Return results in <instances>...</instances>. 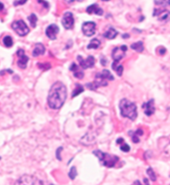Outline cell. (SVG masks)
<instances>
[{"label": "cell", "instance_id": "cell-1", "mask_svg": "<svg viewBox=\"0 0 170 185\" xmlns=\"http://www.w3.org/2000/svg\"><path fill=\"white\" fill-rule=\"evenodd\" d=\"M67 96L66 86L62 82H55L49 91L47 102L50 108L57 110L64 105Z\"/></svg>", "mask_w": 170, "mask_h": 185}, {"label": "cell", "instance_id": "cell-2", "mask_svg": "<svg viewBox=\"0 0 170 185\" xmlns=\"http://www.w3.org/2000/svg\"><path fill=\"white\" fill-rule=\"evenodd\" d=\"M120 110L123 117L135 120L137 118V106L135 103L127 99H122L120 102Z\"/></svg>", "mask_w": 170, "mask_h": 185}, {"label": "cell", "instance_id": "cell-3", "mask_svg": "<svg viewBox=\"0 0 170 185\" xmlns=\"http://www.w3.org/2000/svg\"><path fill=\"white\" fill-rule=\"evenodd\" d=\"M107 80L113 81L114 80V76L110 72V71L103 70L101 72H98L97 74H96L95 82L92 83L87 84V86L90 90H96L99 86H107Z\"/></svg>", "mask_w": 170, "mask_h": 185}, {"label": "cell", "instance_id": "cell-4", "mask_svg": "<svg viewBox=\"0 0 170 185\" xmlns=\"http://www.w3.org/2000/svg\"><path fill=\"white\" fill-rule=\"evenodd\" d=\"M93 154L99 158L101 165L107 168H113L119 161V158L117 156L107 153H103L101 150H95Z\"/></svg>", "mask_w": 170, "mask_h": 185}, {"label": "cell", "instance_id": "cell-5", "mask_svg": "<svg viewBox=\"0 0 170 185\" xmlns=\"http://www.w3.org/2000/svg\"><path fill=\"white\" fill-rule=\"evenodd\" d=\"M12 28L21 37L26 36L30 31L28 27L27 26V24L25 23L24 21L23 20H17L14 22L12 24Z\"/></svg>", "mask_w": 170, "mask_h": 185}, {"label": "cell", "instance_id": "cell-6", "mask_svg": "<svg viewBox=\"0 0 170 185\" xmlns=\"http://www.w3.org/2000/svg\"><path fill=\"white\" fill-rule=\"evenodd\" d=\"M17 183L19 184H44V182L41 181L40 179L31 175H24L20 179H18Z\"/></svg>", "mask_w": 170, "mask_h": 185}, {"label": "cell", "instance_id": "cell-7", "mask_svg": "<svg viewBox=\"0 0 170 185\" xmlns=\"http://www.w3.org/2000/svg\"><path fill=\"white\" fill-rule=\"evenodd\" d=\"M127 51V47L125 45H122L120 47L114 48L112 51V58L115 62H120L125 56V52Z\"/></svg>", "mask_w": 170, "mask_h": 185}, {"label": "cell", "instance_id": "cell-8", "mask_svg": "<svg viewBox=\"0 0 170 185\" xmlns=\"http://www.w3.org/2000/svg\"><path fill=\"white\" fill-rule=\"evenodd\" d=\"M77 59L79 61V64L83 69H88L90 67H93L95 65V58L92 56H89L87 59H83L81 56H78Z\"/></svg>", "mask_w": 170, "mask_h": 185}, {"label": "cell", "instance_id": "cell-9", "mask_svg": "<svg viewBox=\"0 0 170 185\" xmlns=\"http://www.w3.org/2000/svg\"><path fill=\"white\" fill-rule=\"evenodd\" d=\"M96 25L94 22H86L82 25V32L87 37H90L96 33Z\"/></svg>", "mask_w": 170, "mask_h": 185}, {"label": "cell", "instance_id": "cell-10", "mask_svg": "<svg viewBox=\"0 0 170 185\" xmlns=\"http://www.w3.org/2000/svg\"><path fill=\"white\" fill-rule=\"evenodd\" d=\"M17 55L18 57V61H17L18 67H20L21 69H25L27 67V64H28V60H29L28 57L25 55L23 49H19L17 51Z\"/></svg>", "mask_w": 170, "mask_h": 185}, {"label": "cell", "instance_id": "cell-11", "mask_svg": "<svg viewBox=\"0 0 170 185\" xmlns=\"http://www.w3.org/2000/svg\"><path fill=\"white\" fill-rule=\"evenodd\" d=\"M62 23L63 27L66 29H71L73 28L74 25V17H73V14L70 12H67L64 14V16L62 17Z\"/></svg>", "mask_w": 170, "mask_h": 185}, {"label": "cell", "instance_id": "cell-12", "mask_svg": "<svg viewBox=\"0 0 170 185\" xmlns=\"http://www.w3.org/2000/svg\"><path fill=\"white\" fill-rule=\"evenodd\" d=\"M58 32H59V28L56 24H51L46 30V35L52 40H55Z\"/></svg>", "mask_w": 170, "mask_h": 185}, {"label": "cell", "instance_id": "cell-13", "mask_svg": "<svg viewBox=\"0 0 170 185\" xmlns=\"http://www.w3.org/2000/svg\"><path fill=\"white\" fill-rule=\"evenodd\" d=\"M143 108L144 109V114L148 116H152L154 111H155V107H154V101L153 100H150L145 104L143 105Z\"/></svg>", "mask_w": 170, "mask_h": 185}, {"label": "cell", "instance_id": "cell-14", "mask_svg": "<svg viewBox=\"0 0 170 185\" xmlns=\"http://www.w3.org/2000/svg\"><path fill=\"white\" fill-rule=\"evenodd\" d=\"M87 12L89 14H96V15H100V16L103 15V14H104L103 9L99 7L97 4H92V5H90V6L87 8Z\"/></svg>", "mask_w": 170, "mask_h": 185}, {"label": "cell", "instance_id": "cell-15", "mask_svg": "<svg viewBox=\"0 0 170 185\" xmlns=\"http://www.w3.org/2000/svg\"><path fill=\"white\" fill-rule=\"evenodd\" d=\"M70 70L73 72V75L77 79H82L84 77V73L82 71H80L79 69V66L76 63H72L71 65Z\"/></svg>", "mask_w": 170, "mask_h": 185}, {"label": "cell", "instance_id": "cell-16", "mask_svg": "<svg viewBox=\"0 0 170 185\" xmlns=\"http://www.w3.org/2000/svg\"><path fill=\"white\" fill-rule=\"evenodd\" d=\"M45 47L42 43H37L35 45L34 50L32 51V56L33 57H38V56L43 55L45 52Z\"/></svg>", "mask_w": 170, "mask_h": 185}, {"label": "cell", "instance_id": "cell-17", "mask_svg": "<svg viewBox=\"0 0 170 185\" xmlns=\"http://www.w3.org/2000/svg\"><path fill=\"white\" fill-rule=\"evenodd\" d=\"M154 16H157L159 20L163 21L168 19V17H170V12L168 10H166V9H163V10L159 11L158 14H153Z\"/></svg>", "mask_w": 170, "mask_h": 185}, {"label": "cell", "instance_id": "cell-18", "mask_svg": "<svg viewBox=\"0 0 170 185\" xmlns=\"http://www.w3.org/2000/svg\"><path fill=\"white\" fill-rule=\"evenodd\" d=\"M117 35H118V32L116 31L115 28H110L109 30L104 33V37L107 39H114L116 38Z\"/></svg>", "mask_w": 170, "mask_h": 185}, {"label": "cell", "instance_id": "cell-19", "mask_svg": "<svg viewBox=\"0 0 170 185\" xmlns=\"http://www.w3.org/2000/svg\"><path fill=\"white\" fill-rule=\"evenodd\" d=\"M112 69L117 73V75L119 76H121L122 74H123V71H124V67L122 65H119L118 62L114 61L113 64H112Z\"/></svg>", "mask_w": 170, "mask_h": 185}, {"label": "cell", "instance_id": "cell-20", "mask_svg": "<svg viewBox=\"0 0 170 185\" xmlns=\"http://www.w3.org/2000/svg\"><path fill=\"white\" fill-rule=\"evenodd\" d=\"M131 48L133 49V50L138 51V52H142V51H144V49L143 42L140 41L137 42H135V43L131 44Z\"/></svg>", "mask_w": 170, "mask_h": 185}, {"label": "cell", "instance_id": "cell-21", "mask_svg": "<svg viewBox=\"0 0 170 185\" xmlns=\"http://www.w3.org/2000/svg\"><path fill=\"white\" fill-rule=\"evenodd\" d=\"M100 45H101V42L99 41L97 38H94L90 41L89 45L87 46V48L88 49H91V48L92 49H97L100 47Z\"/></svg>", "mask_w": 170, "mask_h": 185}, {"label": "cell", "instance_id": "cell-22", "mask_svg": "<svg viewBox=\"0 0 170 185\" xmlns=\"http://www.w3.org/2000/svg\"><path fill=\"white\" fill-rule=\"evenodd\" d=\"M84 91L83 86L81 85H79V84H77L76 85V89L73 91L72 94H71V96L72 97H76L78 95H80V93H82Z\"/></svg>", "mask_w": 170, "mask_h": 185}, {"label": "cell", "instance_id": "cell-23", "mask_svg": "<svg viewBox=\"0 0 170 185\" xmlns=\"http://www.w3.org/2000/svg\"><path fill=\"white\" fill-rule=\"evenodd\" d=\"M3 42H4V46L7 47V48H11V47L13 46V44H14L13 38H11L10 36H6V37L4 38Z\"/></svg>", "mask_w": 170, "mask_h": 185}, {"label": "cell", "instance_id": "cell-24", "mask_svg": "<svg viewBox=\"0 0 170 185\" xmlns=\"http://www.w3.org/2000/svg\"><path fill=\"white\" fill-rule=\"evenodd\" d=\"M28 20L31 23V26L32 28H36V25H37V22H38V17L35 15L34 14H31L29 17H28Z\"/></svg>", "mask_w": 170, "mask_h": 185}, {"label": "cell", "instance_id": "cell-25", "mask_svg": "<svg viewBox=\"0 0 170 185\" xmlns=\"http://www.w3.org/2000/svg\"><path fill=\"white\" fill-rule=\"evenodd\" d=\"M154 3L157 5L166 7L170 5V0H154Z\"/></svg>", "mask_w": 170, "mask_h": 185}, {"label": "cell", "instance_id": "cell-26", "mask_svg": "<svg viewBox=\"0 0 170 185\" xmlns=\"http://www.w3.org/2000/svg\"><path fill=\"white\" fill-rule=\"evenodd\" d=\"M77 168L75 166H73L72 168H71V171L69 173V177L71 179H75V178L77 177Z\"/></svg>", "mask_w": 170, "mask_h": 185}, {"label": "cell", "instance_id": "cell-27", "mask_svg": "<svg viewBox=\"0 0 170 185\" xmlns=\"http://www.w3.org/2000/svg\"><path fill=\"white\" fill-rule=\"evenodd\" d=\"M147 174H149V178H151V180L153 181H156V176H155V174L153 173V170L151 168H148L147 170Z\"/></svg>", "mask_w": 170, "mask_h": 185}, {"label": "cell", "instance_id": "cell-28", "mask_svg": "<svg viewBox=\"0 0 170 185\" xmlns=\"http://www.w3.org/2000/svg\"><path fill=\"white\" fill-rule=\"evenodd\" d=\"M38 66L39 68L43 69V70H47V69H49L50 67H51V65L48 64V63H44V64H41V63H39V64H38Z\"/></svg>", "mask_w": 170, "mask_h": 185}, {"label": "cell", "instance_id": "cell-29", "mask_svg": "<svg viewBox=\"0 0 170 185\" xmlns=\"http://www.w3.org/2000/svg\"><path fill=\"white\" fill-rule=\"evenodd\" d=\"M120 150H121L123 152H125V153H127V152H129V151L130 150V147H129V146L127 144H122L121 146H120Z\"/></svg>", "mask_w": 170, "mask_h": 185}, {"label": "cell", "instance_id": "cell-30", "mask_svg": "<svg viewBox=\"0 0 170 185\" xmlns=\"http://www.w3.org/2000/svg\"><path fill=\"white\" fill-rule=\"evenodd\" d=\"M133 133V137H132V140L134 143H138L139 142V135L136 134L135 132H132Z\"/></svg>", "mask_w": 170, "mask_h": 185}, {"label": "cell", "instance_id": "cell-31", "mask_svg": "<svg viewBox=\"0 0 170 185\" xmlns=\"http://www.w3.org/2000/svg\"><path fill=\"white\" fill-rule=\"evenodd\" d=\"M27 2V0H19V1H16L14 2V5L17 6V5H22V4H24Z\"/></svg>", "mask_w": 170, "mask_h": 185}, {"label": "cell", "instance_id": "cell-32", "mask_svg": "<svg viewBox=\"0 0 170 185\" xmlns=\"http://www.w3.org/2000/svg\"><path fill=\"white\" fill-rule=\"evenodd\" d=\"M38 3H40V4H43V6H44V7L47 8H48L49 5H48V4L46 2V1H44V0H38Z\"/></svg>", "mask_w": 170, "mask_h": 185}, {"label": "cell", "instance_id": "cell-33", "mask_svg": "<svg viewBox=\"0 0 170 185\" xmlns=\"http://www.w3.org/2000/svg\"><path fill=\"white\" fill-rule=\"evenodd\" d=\"M159 52L160 55H163V54L166 52V49L163 48V47H161V48H159Z\"/></svg>", "mask_w": 170, "mask_h": 185}, {"label": "cell", "instance_id": "cell-34", "mask_svg": "<svg viewBox=\"0 0 170 185\" xmlns=\"http://www.w3.org/2000/svg\"><path fill=\"white\" fill-rule=\"evenodd\" d=\"M101 64H102L103 66H105L106 64H107V61H106V59H105V58L101 59Z\"/></svg>", "mask_w": 170, "mask_h": 185}, {"label": "cell", "instance_id": "cell-35", "mask_svg": "<svg viewBox=\"0 0 170 185\" xmlns=\"http://www.w3.org/2000/svg\"><path fill=\"white\" fill-rule=\"evenodd\" d=\"M123 141H124V140H123L122 138H120V139L117 140V143H119V144H121Z\"/></svg>", "mask_w": 170, "mask_h": 185}, {"label": "cell", "instance_id": "cell-36", "mask_svg": "<svg viewBox=\"0 0 170 185\" xmlns=\"http://www.w3.org/2000/svg\"><path fill=\"white\" fill-rule=\"evenodd\" d=\"M66 2H67V3H73V2H74V1H76V0H66ZM77 1H82V0H77Z\"/></svg>", "mask_w": 170, "mask_h": 185}, {"label": "cell", "instance_id": "cell-37", "mask_svg": "<svg viewBox=\"0 0 170 185\" xmlns=\"http://www.w3.org/2000/svg\"><path fill=\"white\" fill-rule=\"evenodd\" d=\"M4 4H2V3H0V11L1 10H3V9H4Z\"/></svg>", "mask_w": 170, "mask_h": 185}, {"label": "cell", "instance_id": "cell-38", "mask_svg": "<svg viewBox=\"0 0 170 185\" xmlns=\"http://www.w3.org/2000/svg\"><path fill=\"white\" fill-rule=\"evenodd\" d=\"M122 37H123V38H129V35H123V36H122Z\"/></svg>", "mask_w": 170, "mask_h": 185}, {"label": "cell", "instance_id": "cell-39", "mask_svg": "<svg viewBox=\"0 0 170 185\" xmlns=\"http://www.w3.org/2000/svg\"><path fill=\"white\" fill-rule=\"evenodd\" d=\"M144 183H147V184H149V182L147 181V178H144Z\"/></svg>", "mask_w": 170, "mask_h": 185}, {"label": "cell", "instance_id": "cell-40", "mask_svg": "<svg viewBox=\"0 0 170 185\" xmlns=\"http://www.w3.org/2000/svg\"><path fill=\"white\" fill-rule=\"evenodd\" d=\"M102 1H109V0H102Z\"/></svg>", "mask_w": 170, "mask_h": 185}]
</instances>
